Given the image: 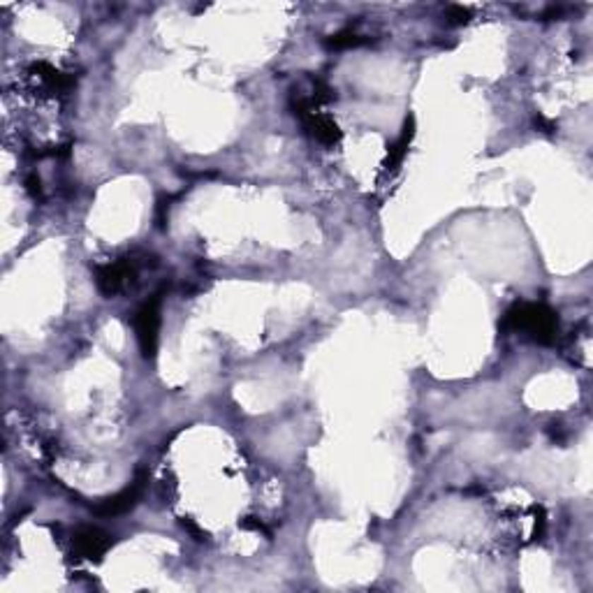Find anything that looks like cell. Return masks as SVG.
I'll return each instance as SVG.
<instances>
[{
    "label": "cell",
    "instance_id": "6da1fadb",
    "mask_svg": "<svg viewBox=\"0 0 593 593\" xmlns=\"http://www.w3.org/2000/svg\"><path fill=\"white\" fill-rule=\"evenodd\" d=\"M500 327L507 331H524V334H529L533 341L547 346L556 339L558 317L552 308L545 304L522 302V304H515L512 308H507Z\"/></svg>",
    "mask_w": 593,
    "mask_h": 593
},
{
    "label": "cell",
    "instance_id": "7a4b0ae2",
    "mask_svg": "<svg viewBox=\"0 0 593 593\" xmlns=\"http://www.w3.org/2000/svg\"><path fill=\"white\" fill-rule=\"evenodd\" d=\"M160 304L163 295L158 292L148 302L139 306L135 313V331L139 341V350L144 359H153L158 350V334H160Z\"/></svg>",
    "mask_w": 593,
    "mask_h": 593
},
{
    "label": "cell",
    "instance_id": "3957f363",
    "mask_svg": "<svg viewBox=\"0 0 593 593\" xmlns=\"http://www.w3.org/2000/svg\"><path fill=\"white\" fill-rule=\"evenodd\" d=\"M146 482H148V473L146 471H137L135 480H132L128 487L121 489L119 494L100 500V503L93 507V512L100 515V517H119V515L130 512L132 507L139 503L141 494H144Z\"/></svg>",
    "mask_w": 593,
    "mask_h": 593
},
{
    "label": "cell",
    "instance_id": "277c9868",
    "mask_svg": "<svg viewBox=\"0 0 593 593\" xmlns=\"http://www.w3.org/2000/svg\"><path fill=\"white\" fill-rule=\"evenodd\" d=\"M114 540L110 533H105L102 529H95V526H83L72 536V547L74 554L79 558H86V561H100L107 552L112 549Z\"/></svg>",
    "mask_w": 593,
    "mask_h": 593
},
{
    "label": "cell",
    "instance_id": "5b68a950",
    "mask_svg": "<svg viewBox=\"0 0 593 593\" xmlns=\"http://www.w3.org/2000/svg\"><path fill=\"white\" fill-rule=\"evenodd\" d=\"M132 278H135V262H130V260L98 266V271H95V283L105 297H114L116 292H121Z\"/></svg>",
    "mask_w": 593,
    "mask_h": 593
},
{
    "label": "cell",
    "instance_id": "8992f818",
    "mask_svg": "<svg viewBox=\"0 0 593 593\" xmlns=\"http://www.w3.org/2000/svg\"><path fill=\"white\" fill-rule=\"evenodd\" d=\"M30 72L42 81V86H45L49 93H68V90L74 86V77H72V74H65L61 70H56L54 65H49L45 61H40V63L33 65Z\"/></svg>",
    "mask_w": 593,
    "mask_h": 593
},
{
    "label": "cell",
    "instance_id": "52a82bcc",
    "mask_svg": "<svg viewBox=\"0 0 593 593\" xmlns=\"http://www.w3.org/2000/svg\"><path fill=\"white\" fill-rule=\"evenodd\" d=\"M413 137H415V119H413V116H408L406 123H404V128H401L399 139L389 146V151H387V160H385V170L387 172H394V170H399V167H401Z\"/></svg>",
    "mask_w": 593,
    "mask_h": 593
},
{
    "label": "cell",
    "instance_id": "ba28073f",
    "mask_svg": "<svg viewBox=\"0 0 593 593\" xmlns=\"http://www.w3.org/2000/svg\"><path fill=\"white\" fill-rule=\"evenodd\" d=\"M366 42H369V37H366V35H357L355 30H341V33H334V35H329L327 40H324V47L341 52V49L362 47V45H366Z\"/></svg>",
    "mask_w": 593,
    "mask_h": 593
},
{
    "label": "cell",
    "instance_id": "9c48e42d",
    "mask_svg": "<svg viewBox=\"0 0 593 593\" xmlns=\"http://www.w3.org/2000/svg\"><path fill=\"white\" fill-rule=\"evenodd\" d=\"M447 19H450V23H452V26H462V23H469L471 12L466 10V7L452 5V7L447 10Z\"/></svg>",
    "mask_w": 593,
    "mask_h": 593
},
{
    "label": "cell",
    "instance_id": "30bf717a",
    "mask_svg": "<svg viewBox=\"0 0 593 593\" xmlns=\"http://www.w3.org/2000/svg\"><path fill=\"white\" fill-rule=\"evenodd\" d=\"M26 190L30 193L33 199H42V181L37 174H28V179H26Z\"/></svg>",
    "mask_w": 593,
    "mask_h": 593
},
{
    "label": "cell",
    "instance_id": "8fae6325",
    "mask_svg": "<svg viewBox=\"0 0 593 593\" xmlns=\"http://www.w3.org/2000/svg\"><path fill=\"white\" fill-rule=\"evenodd\" d=\"M241 529H246V531H262V533H269V531H266V526H264L260 519H255V517H246V519L241 522Z\"/></svg>",
    "mask_w": 593,
    "mask_h": 593
},
{
    "label": "cell",
    "instance_id": "7c38bea8",
    "mask_svg": "<svg viewBox=\"0 0 593 593\" xmlns=\"http://www.w3.org/2000/svg\"><path fill=\"white\" fill-rule=\"evenodd\" d=\"M167 211H170V199H160L158 202V225H163L167 223Z\"/></svg>",
    "mask_w": 593,
    "mask_h": 593
},
{
    "label": "cell",
    "instance_id": "4fadbf2b",
    "mask_svg": "<svg viewBox=\"0 0 593 593\" xmlns=\"http://www.w3.org/2000/svg\"><path fill=\"white\" fill-rule=\"evenodd\" d=\"M545 533V512L538 510L536 515V531H533V538H540Z\"/></svg>",
    "mask_w": 593,
    "mask_h": 593
},
{
    "label": "cell",
    "instance_id": "5bb4252c",
    "mask_svg": "<svg viewBox=\"0 0 593 593\" xmlns=\"http://www.w3.org/2000/svg\"><path fill=\"white\" fill-rule=\"evenodd\" d=\"M536 125H540V128L545 130V132H552V130H554V123H552V121H547L542 114H538V116H536Z\"/></svg>",
    "mask_w": 593,
    "mask_h": 593
},
{
    "label": "cell",
    "instance_id": "9a60e30c",
    "mask_svg": "<svg viewBox=\"0 0 593 593\" xmlns=\"http://www.w3.org/2000/svg\"><path fill=\"white\" fill-rule=\"evenodd\" d=\"M183 529H188V531L193 533V536L197 538V540H202V536H204V533L199 531V529H197V526H195L193 522H183Z\"/></svg>",
    "mask_w": 593,
    "mask_h": 593
}]
</instances>
